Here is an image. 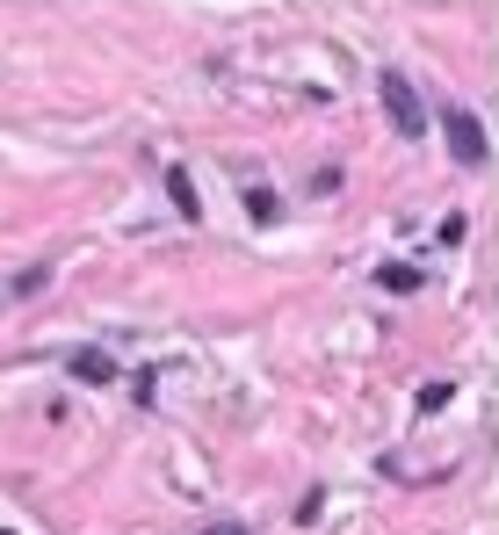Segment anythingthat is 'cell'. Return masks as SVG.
Wrapping results in <instances>:
<instances>
[{
  "label": "cell",
  "instance_id": "obj_1",
  "mask_svg": "<svg viewBox=\"0 0 499 535\" xmlns=\"http://www.w3.org/2000/svg\"><path fill=\"white\" fill-rule=\"evenodd\" d=\"M377 94H384V116L398 123V138H420L427 131V116H420V94H413V80H405V73H377Z\"/></svg>",
  "mask_w": 499,
  "mask_h": 535
},
{
  "label": "cell",
  "instance_id": "obj_2",
  "mask_svg": "<svg viewBox=\"0 0 499 535\" xmlns=\"http://www.w3.org/2000/svg\"><path fill=\"white\" fill-rule=\"evenodd\" d=\"M442 131H449V152H456V167H485V123L471 109H442Z\"/></svg>",
  "mask_w": 499,
  "mask_h": 535
},
{
  "label": "cell",
  "instance_id": "obj_3",
  "mask_svg": "<svg viewBox=\"0 0 499 535\" xmlns=\"http://www.w3.org/2000/svg\"><path fill=\"white\" fill-rule=\"evenodd\" d=\"M80 384H116V355H102V348H73V362H66Z\"/></svg>",
  "mask_w": 499,
  "mask_h": 535
},
{
  "label": "cell",
  "instance_id": "obj_4",
  "mask_svg": "<svg viewBox=\"0 0 499 535\" xmlns=\"http://www.w3.org/2000/svg\"><path fill=\"white\" fill-rule=\"evenodd\" d=\"M167 196H174V210L189 217V225L203 217V203H196V181H189V174H167Z\"/></svg>",
  "mask_w": 499,
  "mask_h": 535
},
{
  "label": "cell",
  "instance_id": "obj_5",
  "mask_svg": "<svg viewBox=\"0 0 499 535\" xmlns=\"http://www.w3.org/2000/svg\"><path fill=\"white\" fill-rule=\"evenodd\" d=\"M44 282H51V268H22V275L8 282V297H37V290H44Z\"/></svg>",
  "mask_w": 499,
  "mask_h": 535
},
{
  "label": "cell",
  "instance_id": "obj_6",
  "mask_svg": "<svg viewBox=\"0 0 499 535\" xmlns=\"http://www.w3.org/2000/svg\"><path fill=\"white\" fill-rule=\"evenodd\" d=\"M246 210H254V217H261V225H275V210H283V203H275V196H268V188H246Z\"/></svg>",
  "mask_w": 499,
  "mask_h": 535
},
{
  "label": "cell",
  "instance_id": "obj_7",
  "mask_svg": "<svg viewBox=\"0 0 499 535\" xmlns=\"http://www.w3.org/2000/svg\"><path fill=\"white\" fill-rule=\"evenodd\" d=\"M217 535H232V528H217Z\"/></svg>",
  "mask_w": 499,
  "mask_h": 535
}]
</instances>
